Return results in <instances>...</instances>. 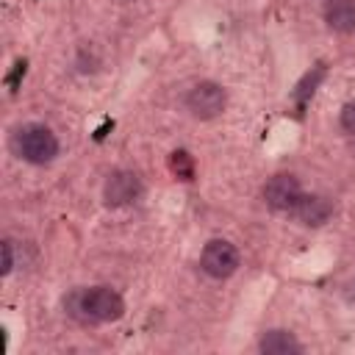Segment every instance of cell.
I'll list each match as a JSON object with an SVG mask.
<instances>
[{
  "instance_id": "6da1fadb",
  "label": "cell",
  "mask_w": 355,
  "mask_h": 355,
  "mask_svg": "<svg viewBox=\"0 0 355 355\" xmlns=\"http://www.w3.org/2000/svg\"><path fill=\"white\" fill-rule=\"evenodd\" d=\"M67 313L83 324H105L125 316V300L108 286L80 288L67 300Z\"/></svg>"
},
{
  "instance_id": "7a4b0ae2",
  "label": "cell",
  "mask_w": 355,
  "mask_h": 355,
  "mask_svg": "<svg viewBox=\"0 0 355 355\" xmlns=\"http://www.w3.org/2000/svg\"><path fill=\"white\" fill-rule=\"evenodd\" d=\"M11 147L22 161L44 166V164L55 161V155H58V136L42 122H25L14 130Z\"/></svg>"
},
{
  "instance_id": "3957f363",
  "label": "cell",
  "mask_w": 355,
  "mask_h": 355,
  "mask_svg": "<svg viewBox=\"0 0 355 355\" xmlns=\"http://www.w3.org/2000/svg\"><path fill=\"white\" fill-rule=\"evenodd\" d=\"M186 108L194 119H214L227 108V92L216 80H200L189 89Z\"/></svg>"
},
{
  "instance_id": "277c9868",
  "label": "cell",
  "mask_w": 355,
  "mask_h": 355,
  "mask_svg": "<svg viewBox=\"0 0 355 355\" xmlns=\"http://www.w3.org/2000/svg\"><path fill=\"white\" fill-rule=\"evenodd\" d=\"M200 266H202V272H205L208 277L225 280V277H230V275L239 269V250H236L227 239H211V241L202 247Z\"/></svg>"
},
{
  "instance_id": "5b68a950",
  "label": "cell",
  "mask_w": 355,
  "mask_h": 355,
  "mask_svg": "<svg viewBox=\"0 0 355 355\" xmlns=\"http://www.w3.org/2000/svg\"><path fill=\"white\" fill-rule=\"evenodd\" d=\"M139 194H141V180L130 169H116L103 183V202L108 208H125V205L136 202Z\"/></svg>"
},
{
  "instance_id": "8992f818",
  "label": "cell",
  "mask_w": 355,
  "mask_h": 355,
  "mask_svg": "<svg viewBox=\"0 0 355 355\" xmlns=\"http://www.w3.org/2000/svg\"><path fill=\"white\" fill-rule=\"evenodd\" d=\"M302 197V186L294 175L288 172H280V175H272L263 189H261V200L266 202V208L272 211H291L297 205V200Z\"/></svg>"
},
{
  "instance_id": "52a82bcc",
  "label": "cell",
  "mask_w": 355,
  "mask_h": 355,
  "mask_svg": "<svg viewBox=\"0 0 355 355\" xmlns=\"http://www.w3.org/2000/svg\"><path fill=\"white\" fill-rule=\"evenodd\" d=\"M333 211H336V205H333V200L324 197V194H302V197L297 200V205L291 208L294 219H297L300 225H305V227H319V225H324V222L333 216Z\"/></svg>"
},
{
  "instance_id": "ba28073f",
  "label": "cell",
  "mask_w": 355,
  "mask_h": 355,
  "mask_svg": "<svg viewBox=\"0 0 355 355\" xmlns=\"http://www.w3.org/2000/svg\"><path fill=\"white\" fill-rule=\"evenodd\" d=\"M258 352H261V355H300V352H302V344L297 341L294 333L275 327V330L261 333V338H258Z\"/></svg>"
},
{
  "instance_id": "9c48e42d",
  "label": "cell",
  "mask_w": 355,
  "mask_h": 355,
  "mask_svg": "<svg viewBox=\"0 0 355 355\" xmlns=\"http://www.w3.org/2000/svg\"><path fill=\"white\" fill-rule=\"evenodd\" d=\"M324 22L336 33H355V0H330L324 8Z\"/></svg>"
},
{
  "instance_id": "30bf717a",
  "label": "cell",
  "mask_w": 355,
  "mask_h": 355,
  "mask_svg": "<svg viewBox=\"0 0 355 355\" xmlns=\"http://www.w3.org/2000/svg\"><path fill=\"white\" fill-rule=\"evenodd\" d=\"M169 172L178 178V180H191L194 178V158L186 153V150H175L169 155Z\"/></svg>"
},
{
  "instance_id": "8fae6325",
  "label": "cell",
  "mask_w": 355,
  "mask_h": 355,
  "mask_svg": "<svg viewBox=\"0 0 355 355\" xmlns=\"http://www.w3.org/2000/svg\"><path fill=\"white\" fill-rule=\"evenodd\" d=\"M324 78V64H316L313 67V75L308 72L305 78H302V83L297 86V92H294V97L300 100V103H305V97H311L313 92H316V86H319V80Z\"/></svg>"
},
{
  "instance_id": "7c38bea8",
  "label": "cell",
  "mask_w": 355,
  "mask_h": 355,
  "mask_svg": "<svg viewBox=\"0 0 355 355\" xmlns=\"http://www.w3.org/2000/svg\"><path fill=\"white\" fill-rule=\"evenodd\" d=\"M0 255H3V261H0V275L6 277V275H11V269H14V241H3L0 244Z\"/></svg>"
},
{
  "instance_id": "4fadbf2b",
  "label": "cell",
  "mask_w": 355,
  "mask_h": 355,
  "mask_svg": "<svg viewBox=\"0 0 355 355\" xmlns=\"http://www.w3.org/2000/svg\"><path fill=\"white\" fill-rule=\"evenodd\" d=\"M341 128L355 136V100H349V103L341 108Z\"/></svg>"
}]
</instances>
